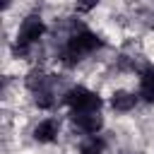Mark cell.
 <instances>
[{
	"instance_id": "1",
	"label": "cell",
	"mask_w": 154,
	"mask_h": 154,
	"mask_svg": "<svg viewBox=\"0 0 154 154\" xmlns=\"http://www.w3.org/2000/svg\"><path fill=\"white\" fill-rule=\"evenodd\" d=\"M99 46H101V41H99L91 31H77V34H72V36H70V41H67V48H65L63 58H65V63H67V65H75L77 60H82V55H87V53L96 51Z\"/></svg>"
},
{
	"instance_id": "2",
	"label": "cell",
	"mask_w": 154,
	"mask_h": 154,
	"mask_svg": "<svg viewBox=\"0 0 154 154\" xmlns=\"http://www.w3.org/2000/svg\"><path fill=\"white\" fill-rule=\"evenodd\" d=\"M65 103H67L75 113H84V111H99L101 99H99L94 91L84 89V87H72V89L65 94Z\"/></svg>"
},
{
	"instance_id": "3",
	"label": "cell",
	"mask_w": 154,
	"mask_h": 154,
	"mask_svg": "<svg viewBox=\"0 0 154 154\" xmlns=\"http://www.w3.org/2000/svg\"><path fill=\"white\" fill-rule=\"evenodd\" d=\"M43 31H46V26H43V19H41V17H36V14L26 17V19L22 22V26H19V34H17V46L24 51V48H26V46H31L34 41H38Z\"/></svg>"
},
{
	"instance_id": "4",
	"label": "cell",
	"mask_w": 154,
	"mask_h": 154,
	"mask_svg": "<svg viewBox=\"0 0 154 154\" xmlns=\"http://www.w3.org/2000/svg\"><path fill=\"white\" fill-rule=\"evenodd\" d=\"M75 123L82 132L87 135H96V130L101 128V116L99 111H84V113H77L75 116Z\"/></svg>"
},
{
	"instance_id": "5",
	"label": "cell",
	"mask_w": 154,
	"mask_h": 154,
	"mask_svg": "<svg viewBox=\"0 0 154 154\" xmlns=\"http://www.w3.org/2000/svg\"><path fill=\"white\" fill-rule=\"evenodd\" d=\"M34 137H36L38 142H53V140L58 137V123H55L53 118H48V120L38 123V125H36V130H34Z\"/></svg>"
},
{
	"instance_id": "6",
	"label": "cell",
	"mask_w": 154,
	"mask_h": 154,
	"mask_svg": "<svg viewBox=\"0 0 154 154\" xmlns=\"http://www.w3.org/2000/svg\"><path fill=\"white\" fill-rule=\"evenodd\" d=\"M140 96L149 103H154V67H147L142 72V82H140Z\"/></svg>"
},
{
	"instance_id": "7",
	"label": "cell",
	"mask_w": 154,
	"mask_h": 154,
	"mask_svg": "<svg viewBox=\"0 0 154 154\" xmlns=\"http://www.w3.org/2000/svg\"><path fill=\"white\" fill-rule=\"evenodd\" d=\"M135 103H137V96L130 94V91H116L113 99H111V106L116 111H132Z\"/></svg>"
},
{
	"instance_id": "8",
	"label": "cell",
	"mask_w": 154,
	"mask_h": 154,
	"mask_svg": "<svg viewBox=\"0 0 154 154\" xmlns=\"http://www.w3.org/2000/svg\"><path fill=\"white\" fill-rule=\"evenodd\" d=\"M82 154H103V149H106V144H103V140L101 137H96V135H91V137H87L84 142H82Z\"/></svg>"
},
{
	"instance_id": "9",
	"label": "cell",
	"mask_w": 154,
	"mask_h": 154,
	"mask_svg": "<svg viewBox=\"0 0 154 154\" xmlns=\"http://www.w3.org/2000/svg\"><path fill=\"white\" fill-rule=\"evenodd\" d=\"M26 87H29L31 91L46 89V75H43V72H38V70H34V72L26 77Z\"/></svg>"
},
{
	"instance_id": "10",
	"label": "cell",
	"mask_w": 154,
	"mask_h": 154,
	"mask_svg": "<svg viewBox=\"0 0 154 154\" xmlns=\"http://www.w3.org/2000/svg\"><path fill=\"white\" fill-rule=\"evenodd\" d=\"M34 94H36V106H38V108H51V106H53V94L48 91V87L34 91Z\"/></svg>"
},
{
	"instance_id": "11",
	"label": "cell",
	"mask_w": 154,
	"mask_h": 154,
	"mask_svg": "<svg viewBox=\"0 0 154 154\" xmlns=\"http://www.w3.org/2000/svg\"><path fill=\"white\" fill-rule=\"evenodd\" d=\"M99 0H77V5H79V10H91L94 5H96Z\"/></svg>"
}]
</instances>
